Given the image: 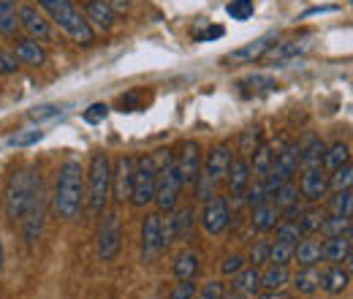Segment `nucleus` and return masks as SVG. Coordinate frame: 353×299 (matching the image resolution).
<instances>
[{"label":"nucleus","mask_w":353,"mask_h":299,"mask_svg":"<svg viewBox=\"0 0 353 299\" xmlns=\"http://www.w3.org/2000/svg\"><path fill=\"white\" fill-rule=\"evenodd\" d=\"M39 191H41V177L39 174H33L30 169L14 171L8 177V185H6V193H3L6 215L11 220H22Z\"/></svg>","instance_id":"20e7f679"},{"label":"nucleus","mask_w":353,"mask_h":299,"mask_svg":"<svg viewBox=\"0 0 353 299\" xmlns=\"http://www.w3.org/2000/svg\"><path fill=\"white\" fill-rule=\"evenodd\" d=\"M19 28L30 39H36V41H44V39H49V33H52L46 17L36 6H19Z\"/></svg>","instance_id":"dca6fc26"},{"label":"nucleus","mask_w":353,"mask_h":299,"mask_svg":"<svg viewBox=\"0 0 353 299\" xmlns=\"http://www.w3.org/2000/svg\"><path fill=\"white\" fill-rule=\"evenodd\" d=\"M239 87H250L253 93H269V90H277V82L266 74H253V77H245Z\"/></svg>","instance_id":"ea45409f"},{"label":"nucleus","mask_w":353,"mask_h":299,"mask_svg":"<svg viewBox=\"0 0 353 299\" xmlns=\"http://www.w3.org/2000/svg\"><path fill=\"white\" fill-rule=\"evenodd\" d=\"M223 36V28H210L207 33H199L196 41H210V39H221Z\"/></svg>","instance_id":"3c124183"},{"label":"nucleus","mask_w":353,"mask_h":299,"mask_svg":"<svg viewBox=\"0 0 353 299\" xmlns=\"http://www.w3.org/2000/svg\"><path fill=\"white\" fill-rule=\"evenodd\" d=\"M302 237H305V234H302L299 223H294V220H285V223H280V226H277V240H280V242L296 245Z\"/></svg>","instance_id":"79ce46f5"},{"label":"nucleus","mask_w":353,"mask_h":299,"mask_svg":"<svg viewBox=\"0 0 353 299\" xmlns=\"http://www.w3.org/2000/svg\"><path fill=\"white\" fill-rule=\"evenodd\" d=\"M343 164H351V147L345 142H334L332 147H326L323 161H321V169L326 171V174H332L334 169H340Z\"/></svg>","instance_id":"b1692460"},{"label":"nucleus","mask_w":353,"mask_h":299,"mask_svg":"<svg viewBox=\"0 0 353 299\" xmlns=\"http://www.w3.org/2000/svg\"><path fill=\"white\" fill-rule=\"evenodd\" d=\"M296 188L302 191V196H305L307 202H321V199L329 193V174L321 169V166H318V169H305Z\"/></svg>","instance_id":"f3484780"},{"label":"nucleus","mask_w":353,"mask_h":299,"mask_svg":"<svg viewBox=\"0 0 353 299\" xmlns=\"http://www.w3.org/2000/svg\"><path fill=\"white\" fill-rule=\"evenodd\" d=\"M19 66H17V57H11V55H6L3 49H0V74H14Z\"/></svg>","instance_id":"8fccbe9b"},{"label":"nucleus","mask_w":353,"mask_h":299,"mask_svg":"<svg viewBox=\"0 0 353 299\" xmlns=\"http://www.w3.org/2000/svg\"><path fill=\"white\" fill-rule=\"evenodd\" d=\"M321 234H323V237L351 234V218H343V215H326L323 223H321Z\"/></svg>","instance_id":"72a5a7b5"},{"label":"nucleus","mask_w":353,"mask_h":299,"mask_svg":"<svg viewBox=\"0 0 353 299\" xmlns=\"http://www.w3.org/2000/svg\"><path fill=\"white\" fill-rule=\"evenodd\" d=\"M0 267H3V242H0Z\"/></svg>","instance_id":"5fc2aeb1"},{"label":"nucleus","mask_w":353,"mask_h":299,"mask_svg":"<svg viewBox=\"0 0 353 299\" xmlns=\"http://www.w3.org/2000/svg\"><path fill=\"white\" fill-rule=\"evenodd\" d=\"M88 19L92 22V25L109 30V28L114 25V8H112V3H109V0H90Z\"/></svg>","instance_id":"bb28decb"},{"label":"nucleus","mask_w":353,"mask_h":299,"mask_svg":"<svg viewBox=\"0 0 353 299\" xmlns=\"http://www.w3.org/2000/svg\"><path fill=\"white\" fill-rule=\"evenodd\" d=\"M288 280H291V275H288V267H277V264H269L264 272H261V278H259V286H261V289H266V291H274V289H283Z\"/></svg>","instance_id":"7c9ffc66"},{"label":"nucleus","mask_w":353,"mask_h":299,"mask_svg":"<svg viewBox=\"0 0 353 299\" xmlns=\"http://www.w3.org/2000/svg\"><path fill=\"white\" fill-rule=\"evenodd\" d=\"M133 166H136V158H131V155H120L114 161V166H112V188H109V193H114L117 202L131 199Z\"/></svg>","instance_id":"ddd939ff"},{"label":"nucleus","mask_w":353,"mask_h":299,"mask_svg":"<svg viewBox=\"0 0 353 299\" xmlns=\"http://www.w3.org/2000/svg\"><path fill=\"white\" fill-rule=\"evenodd\" d=\"M19 30V8L14 0H0V33L6 39H14Z\"/></svg>","instance_id":"cd10ccee"},{"label":"nucleus","mask_w":353,"mask_h":299,"mask_svg":"<svg viewBox=\"0 0 353 299\" xmlns=\"http://www.w3.org/2000/svg\"><path fill=\"white\" fill-rule=\"evenodd\" d=\"M245 267V256H239V253H234V256H225L221 264V272L223 275H236L239 269Z\"/></svg>","instance_id":"49530a36"},{"label":"nucleus","mask_w":353,"mask_h":299,"mask_svg":"<svg viewBox=\"0 0 353 299\" xmlns=\"http://www.w3.org/2000/svg\"><path fill=\"white\" fill-rule=\"evenodd\" d=\"M351 210H353L351 188L334 191V196H332V202H329V213H332V215H343V218H351Z\"/></svg>","instance_id":"c9c22d12"},{"label":"nucleus","mask_w":353,"mask_h":299,"mask_svg":"<svg viewBox=\"0 0 353 299\" xmlns=\"http://www.w3.org/2000/svg\"><path fill=\"white\" fill-rule=\"evenodd\" d=\"M39 6L52 17V22L79 46H90L95 41V33L90 28V22L82 17V11L71 3V0H39Z\"/></svg>","instance_id":"f03ea898"},{"label":"nucleus","mask_w":353,"mask_h":299,"mask_svg":"<svg viewBox=\"0 0 353 299\" xmlns=\"http://www.w3.org/2000/svg\"><path fill=\"white\" fill-rule=\"evenodd\" d=\"M321 258H323V261H329V264L351 261V234L326 237V242L321 245Z\"/></svg>","instance_id":"a211bd4d"},{"label":"nucleus","mask_w":353,"mask_h":299,"mask_svg":"<svg viewBox=\"0 0 353 299\" xmlns=\"http://www.w3.org/2000/svg\"><path fill=\"white\" fill-rule=\"evenodd\" d=\"M310 39H294V41H288V44H274V49H269L266 55H269V60L272 63H288L291 57H296V55H302V52H307V46H310Z\"/></svg>","instance_id":"c756f323"},{"label":"nucleus","mask_w":353,"mask_h":299,"mask_svg":"<svg viewBox=\"0 0 353 299\" xmlns=\"http://www.w3.org/2000/svg\"><path fill=\"white\" fill-rule=\"evenodd\" d=\"M176 171L182 177V185H193L201 174V164H204V155H201V147L199 142H185L182 150H179V158L174 161Z\"/></svg>","instance_id":"9b49d317"},{"label":"nucleus","mask_w":353,"mask_h":299,"mask_svg":"<svg viewBox=\"0 0 353 299\" xmlns=\"http://www.w3.org/2000/svg\"><path fill=\"white\" fill-rule=\"evenodd\" d=\"M323 218H326V213H323V210H315V207L307 210V213H302V218H299V229H302V234H318Z\"/></svg>","instance_id":"58836bf2"},{"label":"nucleus","mask_w":353,"mask_h":299,"mask_svg":"<svg viewBox=\"0 0 353 299\" xmlns=\"http://www.w3.org/2000/svg\"><path fill=\"white\" fill-rule=\"evenodd\" d=\"M14 57H17V63H22V66H44L46 63V52L44 46L36 41V39H19L17 46H14Z\"/></svg>","instance_id":"aec40b11"},{"label":"nucleus","mask_w":353,"mask_h":299,"mask_svg":"<svg viewBox=\"0 0 353 299\" xmlns=\"http://www.w3.org/2000/svg\"><path fill=\"white\" fill-rule=\"evenodd\" d=\"M269 261L277 264V267H288V264L294 261V245L280 242V240L269 242Z\"/></svg>","instance_id":"e433bc0d"},{"label":"nucleus","mask_w":353,"mask_h":299,"mask_svg":"<svg viewBox=\"0 0 353 299\" xmlns=\"http://www.w3.org/2000/svg\"><path fill=\"white\" fill-rule=\"evenodd\" d=\"M44 139V131L41 128H30V131H22V133H14L6 139L8 147H30V144H39Z\"/></svg>","instance_id":"4c0bfd02"},{"label":"nucleus","mask_w":353,"mask_h":299,"mask_svg":"<svg viewBox=\"0 0 353 299\" xmlns=\"http://www.w3.org/2000/svg\"><path fill=\"white\" fill-rule=\"evenodd\" d=\"M353 182V169L351 164H343L340 169H334L329 174V188H334V191H343V188H351Z\"/></svg>","instance_id":"a19ab883"},{"label":"nucleus","mask_w":353,"mask_h":299,"mask_svg":"<svg viewBox=\"0 0 353 299\" xmlns=\"http://www.w3.org/2000/svg\"><path fill=\"white\" fill-rule=\"evenodd\" d=\"M261 142H264V136H261V128H259V126L242 131V133H239V155H242V158H250V155L259 150Z\"/></svg>","instance_id":"f704fd0d"},{"label":"nucleus","mask_w":353,"mask_h":299,"mask_svg":"<svg viewBox=\"0 0 353 299\" xmlns=\"http://www.w3.org/2000/svg\"><path fill=\"white\" fill-rule=\"evenodd\" d=\"M274 44H277V33H264V36H259L256 41H248L245 46L228 52V55L223 57V63H256V60L266 57V52H269Z\"/></svg>","instance_id":"f8f14e48"},{"label":"nucleus","mask_w":353,"mask_h":299,"mask_svg":"<svg viewBox=\"0 0 353 299\" xmlns=\"http://www.w3.org/2000/svg\"><path fill=\"white\" fill-rule=\"evenodd\" d=\"M199 253L196 251H190V248H185V251H179L174 258V278L176 280H190V278H196V272H199Z\"/></svg>","instance_id":"a878e982"},{"label":"nucleus","mask_w":353,"mask_h":299,"mask_svg":"<svg viewBox=\"0 0 353 299\" xmlns=\"http://www.w3.org/2000/svg\"><path fill=\"white\" fill-rule=\"evenodd\" d=\"M221 299H248V297H242V294H236V291H231V294H223Z\"/></svg>","instance_id":"864d4df0"},{"label":"nucleus","mask_w":353,"mask_h":299,"mask_svg":"<svg viewBox=\"0 0 353 299\" xmlns=\"http://www.w3.org/2000/svg\"><path fill=\"white\" fill-rule=\"evenodd\" d=\"M163 242H161V215L147 213L141 220V261L152 264L155 258L161 256Z\"/></svg>","instance_id":"9d476101"},{"label":"nucleus","mask_w":353,"mask_h":299,"mask_svg":"<svg viewBox=\"0 0 353 299\" xmlns=\"http://www.w3.org/2000/svg\"><path fill=\"white\" fill-rule=\"evenodd\" d=\"M201 229L210 234V237H215V234H223L225 229H228V223H231V210H228V202L223 199V196H210L207 202H204V210H201Z\"/></svg>","instance_id":"1a4fd4ad"},{"label":"nucleus","mask_w":353,"mask_h":299,"mask_svg":"<svg viewBox=\"0 0 353 299\" xmlns=\"http://www.w3.org/2000/svg\"><path fill=\"white\" fill-rule=\"evenodd\" d=\"M123 248V223L117 213H106L98 229V258L112 261Z\"/></svg>","instance_id":"6e6552de"},{"label":"nucleus","mask_w":353,"mask_h":299,"mask_svg":"<svg viewBox=\"0 0 353 299\" xmlns=\"http://www.w3.org/2000/svg\"><path fill=\"white\" fill-rule=\"evenodd\" d=\"M155 164L150 155L136 158L133 166V185H131V202L133 207H147L155 196Z\"/></svg>","instance_id":"423d86ee"},{"label":"nucleus","mask_w":353,"mask_h":299,"mask_svg":"<svg viewBox=\"0 0 353 299\" xmlns=\"http://www.w3.org/2000/svg\"><path fill=\"white\" fill-rule=\"evenodd\" d=\"M223 294H225V291H223V283L210 280V283H204L201 291H196V299H221Z\"/></svg>","instance_id":"de8ad7c7"},{"label":"nucleus","mask_w":353,"mask_h":299,"mask_svg":"<svg viewBox=\"0 0 353 299\" xmlns=\"http://www.w3.org/2000/svg\"><path fill=\"white\" fill-rule=\"evenodd\" d=\"M294 261L299 267H318L321 264V242H315V240H299L294 245Z\"/></svg>","instance_id":"c85d7f7f"},{"label":"nucleus","mask_w":353,"mask_h":299,"mask_svg":"<svg viewBox=\"0 0 353 299\" xmlns=\"http://www.w3.org/2000/svg\"><path fill=\"white\" fill-rule=\"evenodd\" d=\"M0 207H3V193H0Z\"/></svg>","instance_id":"6e6d98bb"},{"label":"nucleus","mask_w":353,"mask_h":299,"mask_svg":"<svg viewBox=\"0 0 353 299\" xmlns=\"http://www.w3.org/2000/svg\"><path fill=\"white\" fill-rule=\"evenodd\" d=\"M248 161H250V171H253L256 177H264V174H269V169H272L274 147H272V144H266V142H261V144H259V150H256Z\"/></svg>","instance_id":"2f4dec72"},{"label":"nucleus","mask_w":353,"mask_h":299,"mask_svg":"<svg viewBox=\"0 0 353 299\" xmlns=\"http://www.w3.org/2000/svg\"><path fill=\"white\" fill-rule=\"evenodd\" d=\"M259 278H261V272H259V267H242L236 275H234V283H231V289L236 291V294H242V297H256L259 294Z\"/></svg>","instance_id":"4be33fe9"},{"label":"nucleus","mask_w":353,"mask_h":299,"mask_svg":"<svg viewBox=\"0 0 353 299\" xmlns=\"http://www.w3.org/2000/svg\"><path fill=\"white\" fill-rule=\"evenodd\" d=\"M280 218H283V215L274 207V202H261V204H256L253 213H250V226H253L256 231H272Z\"/></svg>","instance_id":"5701e85b"},{"label":"nucleus","mask_w":353,"mask_h":299,"mask_svg":"<svg viewBox=\"0 0 353 299\" xmlns=\"http://www.w3.org/2000/svg\"><path fill=\"white\" fill-rule=\"evenodd\" d=\"M323 153H326V144L318 139V136H307L302 144H299V166L305 169H318L321 161H323Z\"/></svg>","instance_id":"412c9836"},{"label":"nucleus","mask_w":353,"mask_h":299,"mask_svg":"<svg viewBox=\"0 0 353 299\" xmlns=\"http://www.w3.org/2000/svg\"><path fill=\"white\" fill-rule=\"evenodd\" d=\"M109 188H112V161L106 153H95L90 161L88 171V207L90 213H103L106 199H109Z\"/></svg>","instance_id":"39448f33"},{"label":"nucleus","mask_w":353,"mask_h":299,"mask_svg":"<svg viewBox=\"0 0 353 299\" xmlns=\"http://www.w3.org/2000/svg\"><path fill=\"white\" fill-rule=\"evenodd\" d=\"M152 164H155V207L161 213H172L176 207V199H179V191H182V177L176 171V164L172 158V153L166 150H158L155 155H150Z\"/></svg>","instance_id":"7ed1b4c3"},{"label":"nucleus","mask_w":353,"mask_h":299,"mask_svg":"<svg viewBox=\"0 0 353 299\" xmlns=\"http://www.w3.org/2000/svg\"><path fill=\"white\" fill-rule=\"evenodd\" d=\"M225 11H228V17H234V19L245 22V19H250V17H253L256 6H253V0H231V3L225 6Z\"/></svg>","instance_id":"37998d69"},{"label":"nucleus","mask_w":353,"mask_h":299,"mask_svg":"<svg viewBox=\"0 0 353 299\" xmlns=\"http://www.w3.org/2000/svg\"><path fill=\"white\" fill-rule=\"evenodd\" d=\"M65 109H68V104H41V106H33L30 112H28V117L33 120V123H49V120H57V117H63L65 115Z\"/></svg>","instance_id":"473e14b6"},{"label":"nucleus","mask_w":353,"mask_h":299,"mask_svg":"<svg viewBox=\"0 0 353 299\" xmlns=\"http://www.w3.org/2000/svg\"><path fill=\"white\" fill-rule=\"evenodd\" d=\"M299 171V144H285L274 153V161H272V169L269 174L277 180V182H288L294 180V174Z\"/></svg>","instance_id":"4468645a"},{"label":"nucleus","mask_w":353,"mask_h":299,"mask_svg":"<svg viewBox=\"0 0 353 299\" xmlns=\"http://www.w3.org/2000/svg\"><path fill=\"white\" fill-rule=\"evenodd\" d=\"M294 289L305 297H312L321 289V269L318 267H299V272L294 275Z\"/></svg>","instance_id":"393cba45"},{"label":"nucleus","mask_w":353,"mask_h":299,"mask_svg":"<svg viewBox=\"0 0 353 299\" xmlns=\"http://www.w3.org/2000/svg\"><path fill=\"white\" fill-rule=\"evenodd\" d=\"M196 291H199V289H196L193 278H190V280H176L169 299H196Z\"/></svg>","instance_id":"c03bdc74"},{"label":"nucleus","mask_w":353,"mask_h":299,"mask_svg":"<svg viewBox=\"0 0 353 299\" xmlns=\"http://www.w3.org/2000/svg\"><path fill=\"white\" fill-rule=\"evenodd\" d=\"M82 210V164L77 158H68L57 169L54 182V213L63 220H74Z\"/></svg>","instance_id":"f257e3e1"},{"label":"nucleus","mask_w":353,"mask_h":299,"mask_svg":"<svg viewBox=\"0 0 353 299\" xmlns=\"http://www.w3.org/2000/svg\"><path fill=\"white\" fill-rule=\"evenodd\" d=\"M106 112H109L106 104H92L88 112H85V120H88V123H101V120L106 117Z\"/></svg>","instance_id":"09e8293b"},{"label":"nucleus","mask_w":353,"mask_h":299,"mask_svg":"<svg viewBox=\"0 0 353 299\" xmlns=\"http://www.w3.org/2000/svg\"><path fill=\"white\" fill-rule=\"evenodd\" d=\"M225 185H228V193L231 196H236L239 202H242V193L248 191V185L253 182V171H250V161L248 158H242V155H236V158H231V164H228V171H225Z\"/></svg>","instance_id":"2eb2a0df"},{"label":"nucleus","mask_w":353,"mask_h":299,"mask_svg":"<svg viewBox=\"0 0 353 299\" xmlns=\"http://www.w3.org/2000/svg\"><path fill=\"white\" fill-rule=\"evenodd\" d=\"M256 299H291L283 289H274V291H266L264 289V294H256Z\"/></svg>","instance_id":"603ef678"},{"label":"nucleus","mask_w":353,"mask_h":299,"mask_svg":"<svg viewBox=\"0 0 353 299\" xmlns=\"http://www.w3.org/2000/svg\"><path fill=\"white\" fill-rule=\"evenodd\" d=\"M250 264L259 267V264H266L269 261V240H256V245L250 248Z\"/></svg>","instance_id":"a18cd8bd"},{"label":"nucleus","mask_w":353,"mask_h":299,"mask_svg":"<svg viewBox=\"0 0 353 299\" xmlns=\"http://www.w3.org/2000/svg\"><path fill=\"white\" fill-rule=\"evenodd\" d=\"M193 226H196V210L190 204L188 207H179V210H172L169 220L161 218V242H163V248L188 240L190 231H193Z\"/></svg>","instance_id":"0eeeda50"},{"label":"nucleus","mask_w":353,"mask_h":299,"mask_svg":"<svg viewBox=\"0 0 353 299\" xmlns=\"http://www.w3.org/2000/svg\"><path fill=\"white\" fill-rule=\"evenodd\" d=\"M351 283V272L343 267V264H332L321 272V289L326 294H343Z\"/></svg>","instance_id":"6ab92c4d"}]
</instances>
